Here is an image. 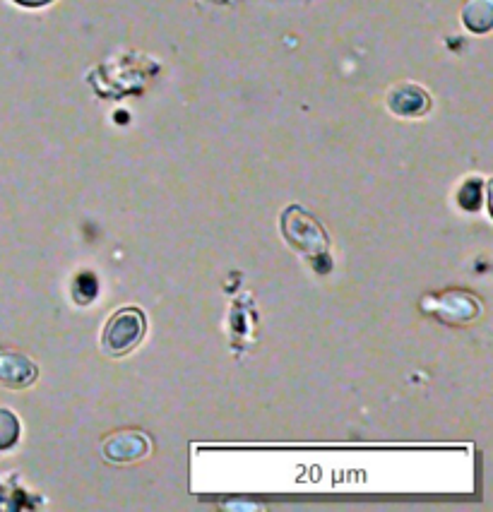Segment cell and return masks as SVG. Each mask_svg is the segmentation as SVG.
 <instances>
[{
	"instance_id": "2",
	"label": "cell",
	"mask_w": 493,
	"mask_h": 512,
	"mask_svg": "<svg viewBox=\"0 0 493 512\" xmlns=\"http://www.w3.org/2000/svg\"><path fill=\"white\" fill-rule=\"evenodd\" d=\"M147 332L145 313L140 308H121L111 315V320L104 327L102 335V349L104 354L121 359L133 351L142 342Z\"/></svg>"
},
{
	"instance_id": "3",
	"label": "cell",
	"mask_w": 493,
	"mask_h": 512,
	"mask_svg": "<svg viewBox=\"0 0 493 512\" xmlns=\"http://www.w3.org/2000/svg\"><path fill=\"white\" fill-rule=\"evenodd\" d=\"M145 455H150V438L140 431L114 433L104 443V457L109 462H138Z\"/></svg>"
},
{
	"instance_id": "1",
	"label": "cell",
	"mask_w": 493,
	"mask_h": 512,
	"mask_svg": "<svg viewBox=\"0 0 493 512\" xmlns=\"http://www.w3.org/2000/svg\"><path fill=\"white\" fill-rule=\"evenodd\" d=\"M282 234L294 250L306 258H323L330 248V238L313 214L301 210L299 205H289L282 212Z\"/></svg>"
},
{
	"instance_id": "8",
	"label": "cell",
	"mask_w": 493,
	"mask_h": 512,
	"mask_svg": "<svg viewBox=\"0 0 493 512\" xmlns=\"http://www.w3.org/2000/svg\"><path fill=\"white\" fill-rule=\"evenodd\" d=\"M17 5H25V8H44V5L53 3V0H15Z\"/></svg>"
},
{
	"instance_id": "6",
	"label": "cell",
	"mask_w": 493,
	"mask_h": 512,
	"mask_svg": "<svg viewBox=\"0 0 493 512\" xmlns=\"http://www.w3.org/2000/svg\"><path fill=\"white\" fill-rule=\"evenodd\" d=\"M462 22L469 32L486 34L493 27V0H467Z\"/></svg>"
},
{
	"instance_id": "4",
	"label": "cell",
	"mask_w": 493,
	"mask_h": 512,
	"mask_svg": "<svg viewBox=\"0 0 493 512\" xmlns=\"http://www.w3.org/2000/svg\"><path fill=\"white\" fill-rule=\"evenodd\" d=\"M39 368L32 359L17 351H0V385L10 390H25L37 383Z\"/></svg>"
},
{
	"instance_id": "5",
	"label": "cell",
	"mask_w": 493,
	"mask_h": 512,
	"mask_svg": "<svg viewBox=\"0 0 493 512\" xmlns=\"http://www.w3.org/2000/svg\"><path fill=\"white\" fill-rule=\"evenodd\" d=\"M388 106L392 113L405 118H419L431 109V99L426 94V89L419 85H397L390 89L388 94Z\"/></svg>"
},
{
	"instance_id": "7",
	"label": "cell",
	"mask_w": 493,
	"mask_h": 512,
	"mask_svg": "<svg viewBox=\"0 0 493 512\" xmlns=\"http://www.w3.org/2000/svg\"><path fill=\"white\" fill-rule=\"evenodd\" d=\"M20 438V421L10 409L0 407V450H10Z\"/></svg>"
}]
</instances>
